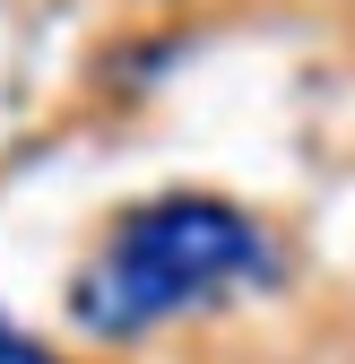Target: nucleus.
Instances as JSON below:
<instances>
[{"mask_svg": "<svg viewBox=\"0 0 355 364\" xmlns=\"http://www.w3.org/2000/svg\"><path fill=\"white\" fill-rule=\"evenodd\" d=\"M269 278H278V243L234 200L165 191L148 208H130L113 225V243L78 269L70 312L104 338H139L165 312H191V304H217L234 287H269Z\"/></svg>", "mask_w": 355, "mask_h": 364, "instance_id": "f257e3e1", "label": "nucleus"}, {"mask_svg": "<svg viewBox=\"0 0 355 364\" xmlns=\"http://www.w3.org/2000/svg\"><path fill=\"white\" fill-rule=\"evenodd\" d=\"M0 364H61V355L43 347V338H26V330L9 321V312H0Z\"/></svg>", "mask_w": 355, "mask_h": 364, "instance_id": "f03ea898", "label": "nucleus"}]
</instances>
